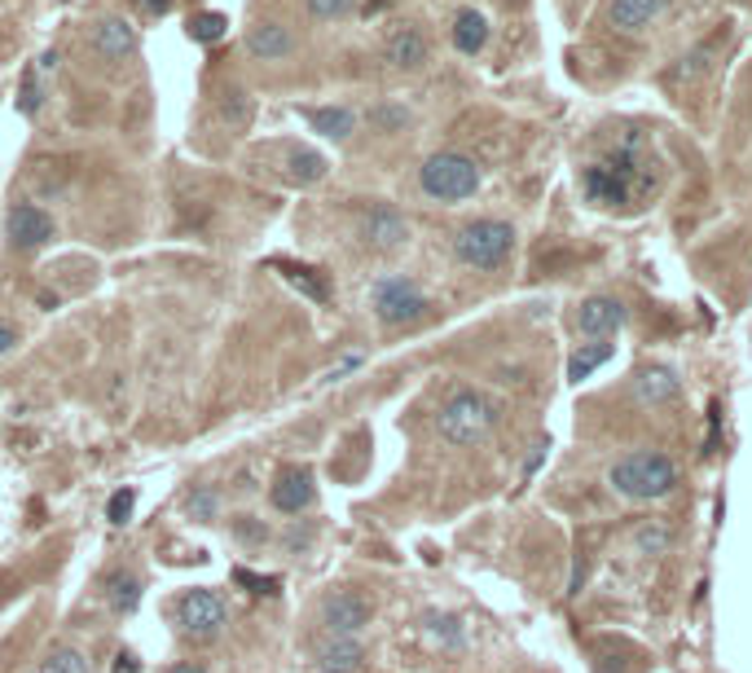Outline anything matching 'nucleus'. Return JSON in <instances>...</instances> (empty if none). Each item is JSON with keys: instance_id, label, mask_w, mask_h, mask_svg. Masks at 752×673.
Wrapping results in <instances>:
<instances>
[{"instance_id": "nucleus-35", "label": "nucleus", "mask_w": 752, "mask_h": 673, "mask_svg": "<svg viewBox=\"0 0 752 673\" xmlns=\"http://www.w3.org/2000/svg\"><path fill=\"white\" fill-rule=\"evenodd\" d=\"M353 370H361V353H353V357H344L335 370H326V379H321V383H340V379L353 375Z\"/></svg>"}, {"instance_id": "nucleus-32", "label": "nucleus", "mask_w": 752, "mask_h": 673, "mask_svg": "<svg viewBox=\"0 0 752 673\" xmlns=\"http://www.w3.org/2000/svg\"><path fill=\"white\" fill-rule=\"evenodd\" d=\"M665 546H669V533H665L661 524H656V528H652V524H648V528H638V550H648V554H661Z\"/></svg>"}, {"instance_id": "nucleus-30", "label": "nucleus", "mask_w": 752, "mask_h": 673, "mask_svg": "<svg viewBox=\"0 0 752 673\" xmlns=\"http://www.w3.org/2000/svg\"><path fill=\"white\" fill-rule=\"evenodd\" d=\"M189 36L194 40H221L225 36V14H198L189 23Z\"/></svg>"}, {"instance_id": "nucleus-19", "label": "nucleus", "mask_w": 752, "mask_h": 673, "mask_svg": "<svg viewBox=\"0 0 752 673\" xmlns=\"http://www.w3.org/2000/svg\"><path fill=\"white\" fill-rule=\"evenodd\" d=\"M489 45V19L484 14H476V10H463L458 19H454V49L458 53H480Z\"/></svg>"}, {"instance_id": "nucleus-14", "label": "nucleus", "mask_w": 752, "mask_h": 673, "mask_svg": "<svg viewBox=\"0 0 752 673\" xmlns=\"http://www.w3.org/2000/svg\"><path fill=\"white\" fill-rule=\"evenodd\" d=\"M308 502H312V476H308L304 467H286V472H278L273 506H278L282 515H299Z\"/></svg>"}, {"instance_id": "nucleus-16", "label": "nucleus", "mask_w": 752, "mask_h": 673, "mask_svg": "<svg viewBox=\"0 0 752 673\" xmlns=\"http://www.w3.org/2000/svg\"><path fill=\"white\" fill-rule=\"evenodd\" d=\"M633 392H638L642 405H665V401H674L682 392V379L669 366H648L633 379Z\"/></svg>"}, {"instance_id": "nucleus-6", "label": "nucleus", "mask_w": 752, "mask_h": 673, "mask_svg": "<svg viewBox=\"0 0 752 673\" xmlns=\"http://www.w3.org/2000/svg\"><path fill=\"white\" fill-rule=\"evenodd\" d=\"M230 621V603L217 590H185L176 603V625L189 643H211Z\"/></svg>"}, {"instance_id": "nucleus-29", "label": "nucleus", "mask_w": 752, "mask_h": 673, "mask_svg": "<svg viewBox=\"0 0 752 673\" xmlns=\"http://www.w3.org/2000/svg\"><path fill=\"white\" fill-rule=\"evenodd\" d=\"M133 506H137V493L133 489H120L111 502H106V519H111L115 528H124L133 519Z\"/></svg>"}, {"instance_id": "nucleus-38", "label": "nucleus", "mask_w": 752, "mask_h": 673, "mask_svg": "<svg viewBox=\"0 0 752 673\" xmlns=\"http://www.w3.org/2000/svg\"><path fill=\"white\" fill-rule=\"evenodd\" d=\"M247 537L251 541H264V528L260 524H238V541H247Z\"/></svg>"}, {"instance_id": "nucleus-12", "label": "nucleus", "mask_w": 752, "mask_h": 673, "mask_svg": "<svg viewBox=\"0 0 752 673\" xmlns=\"http://www.w3.org/2000/svg\"><path fill=\"white\" fill-rule=\"evenodd\" d=\"M612 27L625 36H642L661 14H665V0H612Z\"/></svg>"}, {"instance_id": "nucleus-25", "label": "nucleus", "mask_w": 752, "mask_h": 673, "mask_svg": "<svg viewBox=\"0 0 752 673\" xmlns=\"http://www.w3.org/2000/svg\"><path fill=\"white\" fill-rule=\"evenodd\" d=\"M36 673H88V664H84V656H79V651L58 647V651H49V656L40 660V669H36Z\"/></svg>"}, {"instance_id": "nucleus-39", "label": "nucleus", "mask_w": 752, "mask_h": 673, "mask_svg": "<svg viewBox=\"0 0 752 673\" xmlns=\"http://www.w3.org/2000/svg\"><path fill=\"white\" fill-rule=\"evenodd\" d=\"M133 669H137V660L124 651V656H120V664H115V673H133Z\"/></svg>"}, {"instance_id": "nucleus-21", "label": "nucleus", "mask_w": 752, "mask_h": 673, "mask_svg": "<svg viewBox=\"0 0 752 673\" xmlns=\"http://www.w3.org/2000/svg\"><path fill=\"white\" fill-rule=\"evenodd\" d=\"M286 176L295 185H312V181L326 176V159H321L317 150H308V146H291L286 150Z\"/></svg>"}, {"instance_id": "nucleus-28", "label": "nucleus", "mask_w": 752, "mask_h": 673, "mask_svg": "<svg viewBox=\"0 0 752 673\" xmlns=\"http://www.w3.org/2000/svg\"><path fill=\"white\" fill-rule=\"evenodd\" d=\"M217 493L211 489H189V498H185V515L189 519H198V524H211V515H217Z\"/></svg>"}, {"instance_id": "nucleus-24", "label": "nucleus", "mask_w": 752, "mask_h": 673, "mask_svg": "<svg viewBox=\"0 0 752 673\" xmlns=\"http://www.w3.org/2000/svg\"><path fill=\"white\" fill-rule=\"evenodd\" d=\"M278 269H282V278H286V282H295L304 295H312V299H321V304L331 299V286H326V278H321V273L312 278V269H299V265H291V260H282Z\"/></svg>"}, {"instance_id": "nucleus-26", "label": "nucleus", "mask_w": 752, "mask_h": 673, "mask_svg": "<svg viewBox=\"0 0 752 673\" xmlns=\"http://www.w3.org/2000/svg\"><path fill=\"white\" fill-rule=\"evenodd\" d=\"M427 638L441 647H463V625L454 616H427Z\"/></svg>"}, {"instance_id": "nucleus-40", "label": "nucleus", "mask_w": 752, "mask_h": 673, "mask_svg": "<svg viewBox=\"0 0 752 673\" xmlns=\"http://www.w3.org/2000/svg\"><path fill=\"white\" fill-rule=\"evenodd\" d=\"M168 673H202L198 664H176V669H168Z\"/></svg>"}, {"instance_id": "nucleus-31", "label": "nucleus", "mask_w": 752, "mask_h": 673, "mask_svg": "<svg viewBox=\"0 0 752 673\" xmlns=\"http://www.w3.org/2000/svg\"><path fill=\"white\" fill-rule=\"evenodd\" d=\"M348 10H353V0H308L312 19H344Z\"/></svg>"}, {"instance_id": "nucleus-2", "label": "nucleus", "mask_w": 752, "mask_h": 673, "mask_svg": "<svg viewBox=\"0 0 752 673\" xmlns=\"http://www.w3.org/2000/svg\"><path fill=\"white\" fill-rule=\"evenodd\" d=\"M607 485L629 502H652L678 489V467L661 449H638V454H625L620 463H612Z\"/></svg>"}, {"instance_id": "nucleus-11", "label": "nucleus", "mask_w": 752, "mask_h": 673, "mask_svg": "<svg viewBox=\"0 0 752 673\" xmlns=\"http://www.w3.org/2000/svg\"><path fill=\"white\" fill-rule=\"evenodd\" d=\"M93 53L106 58V62H124V58L137 53V32L124 19H101L93 27Z\"/></svg>"}, {"instance_id": "nucleus-37", "label": "nucleus", "mask_w": 752, "mask_h": 673, "mask_svg": "<svg viewBox=\"0 0 752 673\" xmlns=\"http://www.w3.org/2000/svg\"><path fill=\"white\" fill-rule=\"evenodd\" d=\"M14 344H19V330H14V326H5V321H0V357H5V353H10Z\"/></svg>"}, {"instance_id": "nucleus-3", "label": "nucleus", "mask_w": 752, "mask_h": 673, "mask_svg": "<svg viewBox=\"0 0 752 673\" xmlns=\"http://www.w3.org/2000/svg\"><path fill=\"white\" fill-rule=\"evenodd\" d=\"M510 252H515V230L506 220H471L454 238V256L467 269H480V273L502 269L510 260Z\"/></svg>"}, {"instance_id": "nucleus-27", "label": "nucleus", "mask_w": 752, "mask_h": 673, "mask_svg": "<svg viewBox=\"0 0 752 673\" xmlns=\"http://www.w3.org/2000/svg\"><path fill=\"white\" fill-rule=\"evenodd\" d=\"M221 120H225V124H247V120H251V97H247L243 88H230V93L221 97Z\"/></svg>"}, {"instance_id": "nucleus-22", "label": "nucleus", "mask_w": 752, "mask_h": 673, "mask_svg": "<svg viewBox=\"0 0 752 673\" xmlns=\"http://www.w3.org/2000/svg\"><path fill=\"white\" fill-rule=\"evenodd\" d=\"M106 603H111L120 616H133L141 608V582L128 577V573H115L111 582H106Z\"/></svg>"}, {"instance_id": "nucleus-5", "label": "nucleus", "mask_w": 752, "mask_h": 673, "mask_svg": "<svg viewBox=\"0 0 752 673\" xmlns=\"http://www.w3.org/2000/svg\"><path fill=\"white\" fill-rule=\"evenodd\" d=\"M418 185L436 203H463L480 189V168H476V159H467L458 150H441L418 168Z\"/></svg>"}, {"instance_id": "nucleus-41", "label": "nucleus", "mask_w": 752, "mask_h": 673, "mask_svg": "<svg viewBox=\"0 0 752 673\" xmlns=\"http://www.w3.org/2000/svg\"><path fill=\"white\" fill-rule=\"evenodd\" d=\"M150 10H159V14H163V10H168V0H150Z\"/></svg>"}, {"instance_id": "nucleus-34", "label": "nucleus", "mask_w": 752, "mask_h": 673, "mask_svg": "<svg viewBox=\"0 0 752 673\" xmlns=\"http://www.w3.org/2000/svg\"><path fill=\"white\" fill-rule=\"evenodd\" d=\"M238 582H243V586H251L256 595H278V590H282L273 577H256V573H247V568H238Z\"/></svg>"}, {"instance_id": "nucleus-10", "label": "nucleus", "mask_w": 752, "mask_h": 673, "mask_svg": "<svg viewBox=\"0 0 752 673\" xmlns=\"http://www.w3.org/2000/svg\"><path fill=\"white\" fill-rule=\"evenodd\" d=\"M625 326V304L612 295H590L577 313V330L590 334V340H603V334H616Z\"/></svg>"}, {"instance_id": "nucleus-9", "label": "nucleus", "mask_w": 752, "mask_h": 673, "mask_svg": "<svg viewBox=\"0 0 752 673\" xmlns=\"http://www.w3.org/2000/svg\"><path fill=\"white\" fill-rule=\"evenodd\" d=\"M5 234H10V247L36 252L53 238V216L40 203H14L10 216H5Z\"/></svg>"}, {"instance_id": "nucleus-23", "label": "nucleus", "mask_w": 752, "mask_h": 673, "mask_svg": "<svg viewBox=\"0 0 752 673\" xmlns=\"http://www.w3.org/2000/svg\"><path fill=\"white\" fill-rule=\"evenodd\" d=\"M612 362V344H585L572 362H568V379L572 383H581V379H590L599 366H607Z\"/></svg>"}, {"instance_id": "nucleus-18", "label": "nucleus", "mask_w": 752, "mask_h": 673, "mask_svg": "<svg viewBox=\"0 0 752 673\" xmlns=\"http://www.w3.org/2000/svg\"><path fill=\"white\" fill-rule=\"evenodd\" d=\"M247 49H251L256 58H264V62H278V58H286V53L295 49V36H291L282 23H260V27L247 36Z\"/></svg>"}, {"instance_id": "nucleus-15", "label": "nucleus", "mask_w": 752, "mask_h": 673, "mask_svg": "<svg viewBox=\"0 0 752 673\" xmlns=\"http://www.w3.org/2000/svg\"><path fill=\"white\" fill-rule=\"evenodd\" d=\"M383 58H387L392 66H400V71H418V66L427 62V36H422L418 27H400V32L387 36Z\"/></svg>"}, {"instance_id": "nucleus-7", "label": "nucleus", "mask_w": 752, "mask_h": 673, "mask_svg": "<svg viewBox=\"0 0 752 673\" xmlns=\"http://www.w3.org/2000/svg\"><path fill=\"white\" fill-rule=\"evenodd\" d=\"M374 313L387 326H405L427 313V299L409 278H383V282H374Z\"/></svg>"}, {"instance_id": "nucleus-36", "label": "nucleus", "mask_w": 752, "mask_h": 673, "mask_svg": "<svg viewBox=\"0 0 752 673\" xmlns=\"http://www.w3.org/2000/svg\"><path fill=\"white\" fill-rule=\"evenodd\" d=\"M23 110H40V84H36L32 71H27V79H23Z\"/></svg>"}, {"instance_id": "nucleus-17", "label": "nucleus", "mask_w": 752, "mask_h": 673, "mask_svg": "<svg viewBox=\"0 0 752 673\" xmlns=\"http://www.w3.org/2000/svg\"><path fill=\"white\" fill-rule=\"evenodd\" d=\"M366 664V651L357 638H331V643H321L317 651V669L321 673H357Z\"/></svg>"}, {"instance_id": "nucleus-33", "label": "nucleus", "mask_w": 752, "mask_h": 673, "mask_svg": "<svg viewBox=\"0 0 752 673\" xmlns=\"http://www.w3.org/2000/svg\"><path fill=\"white\" fill-rule=\"evenodd\" d=\"M370 120H374L379 129H400V124H405L409 115H405V110H400V106H379V110H374V115H370Z\"/></svg>"}, {"instance_id": "nucleus-1", "label": "nucleus", "mask_w": 752, "mask_h": 673, "mask_svg": "<svg viewBox=\"0 0 752 673\" xmlns=\"http://www.w3.org/2000/svg\"><path fill=\"white\" fill-rule=\"evenodd\" d=\"M581 189L594 207H642L661 189V172L656 159L642 150V137L625 133L616 150H607L581 172Z\"/></svg>"}, {"instance_id": "nucleus-13", "label": "nucleus", "mask_w": 752, "mask_h": 673, "mask_svg": "<svg viewBox=\"0 0 752 673\" xmlns=\"http://www.w3.org/2000/svg\"><path fill=\"white\" fill-rule=\"evenodd\" d=\"M366 238L374 243V247H400L405 238H409V224H405V216L396 211V207H387V203H379V207H370L366 211Z\"/></svg>"}, {"instance_id": "nucleus-20", "label": "nucleus", "mask_w": 752, "mask_h": 673, "mask_svg": "<svg viewBox=\"0 0 752 673\" xmlns=\"http://www.w3.org/2000/svg\"><path fill=\"white\" fill-rule=\"evenodd\" d=\"M308 124L317 129V133H326V137H348L353 129H357V115L348 106H317V110H308Z\"/></svg>"}, {"instance_id": "nucleus-8", "label": "nucleus", "mask_w": 752, "mask_h": 673, "mask_svg": "<svg viewBox=\"0 0 752 673\" xmlns=\"http://www.w3.org/2000/svg\"><path fill=\"white\" fill-rule=\"evenodd\" d=\"M370 616H374V603L361 590H335L321 603V625L331 629V638H353L361 625H370Z\"/></svg>"}, {"instance_id": "nucleus-4", "label": "nucleus", "mask_w": 752, "mask_h": 673, "mask_svg": "<svg viewBox=\"0 0 752 673\" xmlns=\"http://www.w3.org/2000/svg\"><path fill=\"white\" fill-rule=\"evenodd\" d=\"M493 423H497V405H493L484 392H458V396H449V401L441 405V414H436V431H441L449 444H458V449L480 444V440L493 431Z\"/></svg>"}]
</instances>
